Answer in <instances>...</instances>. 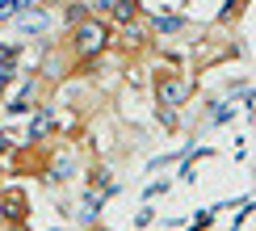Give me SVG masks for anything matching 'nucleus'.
<instances>
[{"mask_svg": "<svg viewBox=\"0 0 256 231\" xmlns=\"http://www.w3.org/2000/svg\"><path fill=\"white\" fill-rule=\"evenodd\" d=\"M50 130V114H38V122H34V134H46Z\"/></svg>", "mask_w": 256, "mask_h": 231, "instance_id": "obj_6", "label": "nucleus"}, {"mask_svg": "<svg viewBox=\"0 0 256 231\" xmlns=\"http://www.w3.org/2000/svg\"><path fill=\"white\" fill-rule=\"evenodd\" d=\"M21 214H26V198H21V194H8L4 202H0V218H8V223H21Z\"/></svg>", "mask_w": 256, "mask_h": 231, "instance_id": "obj_3", "label": "nucleus"}, {"mask_svg": "<svg viewBox=\"0 0 256 231\" xmlns=\"http://www.w3.org/2000/svg\"><path fill=\"white\" fill-rule=\"evenodd\" d=\"M105 42H110V34H105L101 21H80V26H76V50L97 55V50H105Z\"/></svg>", "mask_w": 256, "mask_h": 231, "instance_id": "obj_1", "label": "nucleus"}, {"mask_svg": "<svg viewBox=\"0 0 256 231\" xmlns=\"http://www.w3.org/2000/svg\"><path fill=\"white\" fill-rule=\"evenodd\" d=\"M156 30H168V34H172V30H180V21L164 13V17H156Z\"/></svg>", "mask_w": 256, "mask_h": 231, "instance_id": "obj_5", "label": "nucleus"}, {"mask_svg": "<svg viewBox=\"0 0 256 231\" xmlns=\"http://www.w3.org/2000/svg\"><path fill=\"white\" fill-rule=\"evenodd\" d=\"M110 17L118 21V26H126V21H134V0H118V4L110 8Z\"/></svg>", "mask_w": 256, "mask_h": 231, "instance_id": "obj_4", "label": "nucleus"}, {"mask_svg": "<svg viewBox=\"0 0 256 231\" xmlns=\"http://www.w3.org/2000/svg\"><path fill=\"white\" fill-rule=\"evenodd\" d=\"M156 92H160V101H164V105H176V101H185V97H189V84L168 76V80H160V84H156Z\"/></svg>", "mask_w": 256, "mask_h": 231, "instance_id": "obj_2", "label": "nucleus"}, {"mask_svg": "<svg viewBox=\"0 0 256 231\" xmlns=\"http://www.w3.org/2000/svg\"><path fill=\"white\" fill-rule=\"evenodd\" d=\"M114 4H118V0H88V8H97V13H110Z\"/></svg>", "mask_w": 256, "mask_h": 231, "instance_id": "obj_7", "label": "nucleus"}]
</instances>
